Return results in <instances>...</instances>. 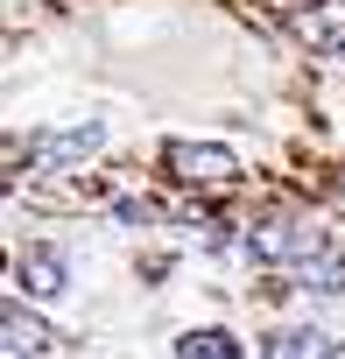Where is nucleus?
I'll return each mask as SVG.
<instances>
[{
    "label": "nucleus",
    "mask_w": 345,
    "mask_h": 359,
    "mask_svg": "<svg viewBox=\"0 0 345 359\" xmlns=\"http://www.w3.org/2000/svg\"><path fill=\"white\" fill-rule=\"evenodd\" d=\"M99 141H106V127H99V120L43 127V134L29 141V162H36V169H78V162H92V155H99Z\"/></svg>",
    "instance_id": "f257e3e1"
},
{
    "label": "nucleus",
    "mask_w": 345,
    "mask_h": 359,
    "mask_svg": "<svg viewBox=\"0 0 345 359\" xmlns=\"http://www.w3.org/2000/svg\"><path fill=\"white\" fill-rule=\"evenodd\" d=\"M162 162H169V176H184V184H226L240 169L233 148H219V141H169Z\"/></svg>",
    "instance_id": "f03ea898"
},
{
    "label": "nucleus",
    "mask_w": 345,
    "mask_h": 359,
    "mask_svg": "<svg viewBox=\"0 0 345 359\" xmlns=\"http://www.w3.org/2000/svg\"><path fill=\"white\" fill-rule=\"evenodd\" d=\"M247 254H254V261H317L324 240H317L310 226H289V219H282V226H254V233H247Z\"/></svg>",
    "instance_id": "7ed1b4c3"
},
{
    "label": "nucleus",
    "mask_w": 345,
    "mask_h": 359,
    "mask_svg": "<svg viewBox=\"0 0 345 359\" xmlns=\"http://www.w3.org/2000/svg\"><path fill=\"white\" fill-rule=\"evenodd\" d=\"M15 275H22L29 296H64V254H57V247H29V254L15 261Z\"/></svg>",
    "instance_id": "20e7f679"
},
{
    "label": "nucleus",
    "mask_w": 345,
    "mask_h": 359,
    "mask_svg": "<svg viewBox=\"0 0 345 359\" xmlns=\"http://www.w3.org/2000/svg\"><path fill=\"white\" fill-rule=\"evenodd\" d=\"M331 352H338V338L317 331V324H289V331L268 338V359H331Z\"/></svg>",
    "instance_id": "39448f33"
},
{
    "label": "nucleus",
    "mask_w": 345,
    "mask_h": 359,
    "mask_svg": "<svg viewBox=\"0 0 345 359\" xmlns=\"http://www.w3.org/2000/svg\"><path fill=\"white\" fill-rule=\"evenodd\" d=\"M177 359H247L233 331H184L177 338Z\"/></svg>",
    "instance_id": "423d86ee"
},
{
    "label": "nucleus",
    "mask_w": 345,
    "mask_h": 359,
    "mask_svg": "<svg viewBox=\"0 0 345 359\" xmlns=\"http://www.w3.org/2000/svg\"><path fill=\"white\" fill-rule=\"evenodd\" d=\"M22 345L36 352V345H43V331H36V324H22V310H8V352H22Z\"/></svg>",
    "instance_id": "0eeeda50"
}]
</instances>
